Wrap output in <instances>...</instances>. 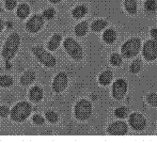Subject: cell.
<instances>
[{"mask_svg": "<svg viewBox=\"0 0 157 143\" xmlns=\"http://www.w3.org/2000/svg\"><path fill=\"white\" fill-rule=\"evenodd\" d=\"M103 40L107 44H114L117 40V32L113 28H107L103 34Z\"/></svg>", "mask_w": 157, "mask_h": 143, "instance_id": "2e32d148", "label": "cell"}, {"mask_svg": "<svg viewBox=\"0 0 157 143\" xmlns=\"http://www.w3.org/2000/svg\"><path fill=\"white\" fill-rule=\"evenodd\" d=\"M144 9L148 13H154L157 10V2L156 0H146L144 4Z\"/></svg>", "mask_w": 157, "mask_h": 143, "instance_id": "cb8c5ba5", "label": "cell"}, {"mask_svg": "<svg viewBox=\"0 0 157 143\" xmlns=\"http://www.w3.org/2000/svg\"><path fill=\"white\" fill-rule=\"evenodd\" d=\"M32 111V106L29 103L27 102H20L17 105L13 106V108L10 110V119L13 122H22L25 120H26Z\"/></svg>", "mask_w": 157, "mask_h": 143, "instance_id": "7a4b0ae2", "label": "cell"}, {"mask_svg": "<svg viewBox=\"0 0 157 143\" xmlns=\"http://www.w3.org/2000/svg\"><path fill=\"white\" fill-rule=\"evenodd\" d=\"M124 8H125V10L129 14L135 15L137 12L136 0H124Z\"/></svg>", "mask_w": 157, "mask_h": 143, "instance_id": "ac0fdd59", "label": "cell"}, {"mask_svg": "<svg viewBox=\"0 0 157 143\" xmlns=\"http://www.w3.org/2000/svg\"><path fill=\"white\" fill-rule=\"evenodd\" d=\"M13 83V79L10 75H1L0 76V87L8 88L10 87Z\"/></svg>", "mask_w": 157, "mask_h": 143, "instance_id": "4316f807", "label": "cell"}, {"mask_svg": "<svg viewBox=\"0 0 157 143\" xmlns=\"http://www.w3.org/2000/svg\"><path fill=\"white\" fill-rule=\"evenodd\" d=\"M5 6H6L7 10H12L13 9H15V7L17 6V1H16V0H6Z\"/></svg>", "mask_w": 157, "mask_h": 143, "instance_id": "4dcf8cb0", "label": "cell"}, {"mask_svg": "<svg viewBox=\"0 0 157 143\" xmlns=\"http://www.w3.org/2000/svg\"><path fill=\"white\" fill-rule=\"evenodd\" d=\"M110 63L115 66V67H119L121 65L122 63V56H121L118 53H114L110 56Z\"/></svg>", "mask_w": 157, "mask_h": 143, "instance_id": "484cf974", "label": "cell"}, {"mask_svg": "<svg viewBox=\"0 0 157 143\" xmlns=\"http://www.w3.org/2000/svg\"><path fill=\"white\" fill-rule=\"evenodd\" d=\"M10 111L9 107H7V106L0 107V117L1 118H3V119L7 118L10 115Z\"/></svg>", "mask_w": 157, "mask_h": 143, "instance_id": "d6a6232c", "label": "cell"}, {"mask_svg": "<svg viewBox=\"0 0 157 143\" xmlns=\"http://www.w3.org/2000/svg\"><path fill=\"white\" fill-rule=\"evenodd\" d=\"M141 49V41L139 38H131L126 41L121 46V56L125 59L136 56Z\"/></svg>", "mask_w": 157, "mask_h": 143, "instance_id": "3957f363", "label": "cell"}, {"mask_svg": "<svg viewBox=\"0 0 157 143\" xmlns=\"http://www.w3.org/2000/svg\"><path fill=\"white\" fill-rule=\"evenodd\" d=\"M129 113H130L129 108L126 106H121V107H118L115 109V111H114V115H115V117L118 119L123 120L128 117Z\"/></svg>", "mask_w": 157, "mask_h": 143, "instance_id": "603a6c76", "label": "cell"}, {"mask_svg": "<svg viewBox=\"0 0 157 143\" xmlns=\"http://www.w3.org/2000/svg\"><path fill=\"white\" fill-rule=\"evenodd\" d=\"M88 29H89V25L87 22H81L79 23L78 25H76L75 28V35L78 36V37H83L87 34L88 32Z\"/></svg>", "mask_w": 157, "mask_h": 143, "instance_id": "44dd1931", "label": "cell"}, {"mask_svg": "<svg viewBox=\"0 0 157 143\" xmlns=\"http://www.w3.org/2000/svg\"><path fill=\"white\" fill-rule=\"evenodd\" d=\"M112 79H113V73L110 70H106L99 75L98 81H99L100 85L104 86V87H106V86H108L112 82Z\"/></svg>", "mask_w": 157, "mask_h": 143, "instance_id": "9a60e30c", "label": "cell"}, {"mask_svg": "<svg viewBox=\"0 0 157 143\" xmlns=\"http://www.w3.org/2000/svg\"><path fill=\"white\" fill-rule=\"evenodd\" d=\"M44 18L42 15L40 14H35L25 24L26 30L29 31L30 33H37L40 30V28L44 25Z\"/></svg>", "mask_w": 157, "mask_h": 143, "instance_id": "8fae6325", "label": "cell"}, {"mask_svg": "<svg viewBox=\"0 0 157 143\" xmlns=\"http://www.w3.org/2000/svg\"><path fill=\"white\" fill-rule=\"evenodd\" d=\"M21 38L18 33L14 32L9 36L2 49V56L6 61H9L14 58L20 46Z\"/></svg>", "mask_w": 157, "mask_h": 143, "instance_id": "6da1fadb", "label": "cell"}, {"mask_svg": "<svg viewBox=\"0 0 157 143\" xmlns=\"http://www.w3.org/2000/svg\"><path fill=\"white\" fill-rule=\"evenodd\" d=\"M32 121L36 125H42L44 123V118L42 116H40V115H38V114L33 116Z\"/></svg>", "mask_w": 157, "mask_h": 143, "instance_id": "1f68e13d", "label": "cell"}, {"mask_svg": "<svg viewBox=\"0 0 157 143\" xmlns=\"http://www.w3.org/2000/svg\"><path fill=\"white\" fill-rule=\"evenodd\" d=\"M49 1H50L51 3H53V4H58V3H59L60 1H62V0H49Z\"/></svg>", "mask_w": 157, "mask_h": 143, "instance_id": "d590c367", "label": "cell"}, {"mask_svg": "<svg viewBox=\"0 0 157 143\" xmlns=\"http://www.w3.org/2000/svg\"><path fill=\"white\" fill-rule=\"evenodd\" d=\"M67 54L75 60H81L83 59V48L73 38H67L63 42Z\"/></svg>", "mask_w": 157, "mask_h": 143, "instance_id": "5b68a950", "label": "cell"}, {"mask_svg": "<svg viewBox=\"0 0 157 143\" xmlns=\"http://www.w3.org/2000/svg\"><path fill=\"white\" fill-rule=\"evenodd\" d=\"M3 28H4V23L1 19H0V32L3 30Z\"/></svg>", "mask_w": 157, "mask_h": 143, "instance_id": "e575fe53", "label": "cell"}, {"mask_svg": "<svg viewBox=\"0 0 157 143\" xmlns=\"http://www.w3.org/2000/svg\"><path fill=\"white\" fill-rule=\"evenodd\" d=\"M128 91V84L124 79H117L112 86V96L114 99L121 101L124 98Z\"/></svg>", "mask_w": 157, "mask_h": 143, "instance_id": "ba28073f", "label": "cell"}, {"mask_svg": "<svg viewBox=\"0 0 157 143\" xmlns=\"http://www.w3.org/2000/svg\"><path fill=\"white\" fill-rule=\"evenodd\" d=\"M107 22L104 19H98V20H95L92 24H91V29L94 31V32H100L102 31L103 29L107 26Z\"/></svg>", "mask_w": 157, "mask_h": 143, "instance_id": "7402d4cb", "label": "cell"}, {"mask_svg": "<svg viewBox=\"0 0 157 143\" xmlns=\"http://www.w3.org/2000/svg\"><path fill=\"white\" fill-rule=\"evenodd\" d=\"M29 12H30V8L29 6H28L27 4H21L18 6L17 8V16L24 20L25 19L28 15H29Z\"/></svg>", "mask_w": 157, "mask_h": 143, "instance_id": "ffe728a7", "label": "cell"}, {"mask_svg": "<svg viewBox=\"0 0 157 143\" xmlns=\"http://www.w3.org/2000/svg\"><path fill=\"white\" fill-rule=\"evenodd\" d=\"M45 117H46L47 121L50 122L51 123H56L59 120L58 114H56V112H54V111H52V110H49V111H47L45 113Z\"/></svg>", "mask_w": 157, "mask_h": 143, "instance_id": "f1b7e54d", "label": "cell"}, {"mask_svg": "<svg viewBox=\"0 0 157 143\" xmlns=\"http://www.w3.org/2000/svg\"><path fill=\"white\" fill-rule=\"evenodd\" d=\"M142 65H143V63H142L141 60L139 59L135 60L130 65V72L132 74H138L142 70Z\"/></svg>", "mask_w": 157, "mask_h": 143, "instance_id": "d4e9b609", "label": "cell"}, {"mask_svg": "<svg viewBox=\"0 0 157 143\" xmlns=\"http://www.w3.org/2000/svg\"><path fill=\"white\" fill-rule=\"evenodd\" d=\"M146 101L150 106L153 107H157V93L155 92L149 93L146 97Z\"/></svg>", "mask_w": 157, "mask_h": 143, "instance_id": "83f0119b", "label": "cell"}, {"mask_svg": "<svg viewBox=\"0 0 157 143\" xmlns=\"http://www.w3.org/2000/svg\"><path fill=\"white\" fill-rule=\"evenodd\" d=\"M129 124L135 131L141 132L145 130V128L147 126V121L145 117L140 113H132L129 117Z\"/></svg>", "mask_w": 157, "mask_h": 143, "instance_id": "9c48e42d", "label": "cell"}, {"mask_svg": "<svg viewBox=\"0 0 157 143\" xmlns=\"http://www.w3.org/2000/svg\"><path fill=\"white\" fill-rule=\"evenodd\" d=\"M68 83H69L68 75L65 73L58 74L53 80V84H52L53 91L56 93H60L64 91L67 88Z\"/></svg>", "mask_w": 157, "mask_h": 143, "instance_id": "7c38bea8", "label": "cell"}, {"mask_svg": "<svg viewBox=\"0 0 157 143\" xmlns=\"http://www.w3.org/2000/svg\"><path fill=\"white\" fill-rule=\"evenodd\" d=\"M92 113V105L90 101L82 99L75 106V116L78 121H87Z\"/></svg>", "mask_w": 157, "mask_h": 143, "instance_id": "8992f818", "label": "cell"}, {"mask_svg": "<svg viewBox=\"0 0 157 143\" xmlns=\"http://www.w3.org/2000/svg\"><path fill=\"white\" fill-rule=\"evenodd\" d=\"M151 36L153 40H157V27L151 29Z\"/></svg>", "mask_w": 157, "mask_h": 143, "instance_id": "836d02e7", "label": "cell"}, {"mask_svg": "<svg viewBox=\"0 0 157 143\" xmlns=\"http://www.w3.org/2000/svg\"><path fill=\"white\" fill-rule=\"evenodd\" d=\"M31 52L33 55L36 56V59L45 67L52 68L55 67L56 64V58L51 55L49 52H47L44 48H42L41 46H34L31 48Z\"/></svg>", "mask_w": 157, "mask_h": 143, "instance_id": "277c9868", "label": "cell"}, {"mask_svg": "<svg viewBox=\"0 0 157 143\" xmlns=\"http://www.w3.org/2000/svg\"><path fill=\"white\" fill-rule=\"evenodd\" d=\"M55 14H56L55 10L49 8V9H46V10L44 11V13H42V16H44V18L46 19V20H51V19L54 18Z\"/></svg>", "mask_w": 157, "mask_h": 143, "instance_id": "f546056e", "label": "cell"}, {"mask_svg": "<svg viewBox=\"0 0 157 143\" xmlns=\"http://www.w3.org/2000/svg\"><path fill=\"white\" fill-rule=\"evenodd\" d=\"M107 133L113 136H125L128 133V125L122 121L114 122L108 125Z\"/></svg>", "mask_w": 157, "mask_h": 143, "instance_id": "30bf717a", "label": "cell"}, {"mask_svg": "<svg viewBox=\"0 0 157 143\" xmlns=\"http://www.w3.org/2000/svg\"><path fill=\"white\" fill-rule=\"evenodd\" d=\"M87 12H88L87 7L85 5H79L73 10L72 14H73V17L75 19H82L86 14H87Z\"/></svg>", "mask_w": 157, "mask_h": 143, "instance_id": "d6986e66", "label": "cell"}, {"mask_svg": "<svg viewBox=\"0 0 157 143\" xmlns=\"http://www.w3.org/2000/svg\"><path fill=\"white\" fill-rule=\"evenodd\" d=\"M28 97H29L30 101H32L33 103H39L44 98V91L41 90V88L38 87V86H35L29 91Z\"/></svg>", "mask_w": 157, "mask_h": 143, "instance_id": "4fadbf2b", "label": "cell"}, {"mask_svg": "<svg viewBox=\"0 0 157 143\" xmlns=\"http://www.w3.org/2000/svg\"><path fill=\"white\" fill-rule=\"evenodd\" d=\"M36 79V74L34 71L28 70L25 71V73L22 75L21 78H20V82L23 86H29L30 84H32Z\"/></svg>", "mask_w": 157, "mask_h": 143, "instance_id": "5bb4252c", "label": "cell"}, {"mask_svg": "<svg viewBox=\"0 0 157 143\" xmlns=\"http://www.w3.org/2000/svg\"><path fill=\"white\" fill-rule=\"evenodd\" d=\"M62 40V36L59 33H56L52 36V38L50 39L48 44H47V48L50 51H55L59 48V46L60 45V42Z\"/></svg>", "mask_w": 157, "mask_h": 143, "instance_id": "e0dca14e", "label": "cell"}, {"mask_svg": "<svg viewBox=\"0 0 157 143\" xmlns=\"http://www.w3.org/2000/svg\"><path fill=\"white\" fill-rule=\"evenodd\" d=\"M143 58L147 61H153L157 59V40L147 41L142 49Z\"/></svg>", "mask_w": 157, "mask_h": 143, "instance_id": "52a82bcc", "label": "cell"}]
</instances>
